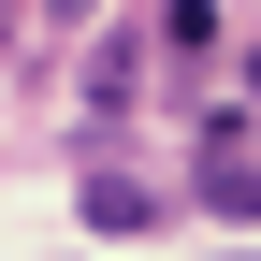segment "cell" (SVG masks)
I'll return each mask as SVG.
<instances>
[{
  "label": "cell",
  "instance_id": "obj_3",
  "mask_svg": "<svg viewBox=\"0 0 261 261\" xmlns=\"http://www.w3.org/2000/svg\"><path fill=\"white\" fill-rule=\"evenodd\" d=\"M247 102H261V58H247Z\"/></svg>",
  "mask_w": 261,
  "mask_h": 261
},
{
  "label": "cell",
  "instance_id": "obj_1",
  "mask_svg": "<svg viewBox=\"0 0 261 261\" xmlns=\"http://www.w3.org/2000/svg\"><path fill=\"white\" fill-rule=\"evenodd\" d=\"M203 203H218V218H261V160H247V130H232V116L203 130Z\"/></svg>",
  "mask_w": 261,
  "mask_h": 261
},
{
  "label": "cell",
  "instance_id": "obj_2",
  "mask_svg": "<svg viewBox=\"0 0 261 261\" xmlns=\"http://www.w3.org/2000/svg\"><path fill=\"white\" fill-rule=\"evenodd\" d=\"M145 218H160L145 174H87V232H145Z\"/></svg>",
  "mask_w": 261,
  "mask_h": 261
}]
</instances>
